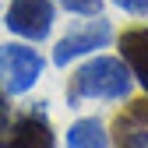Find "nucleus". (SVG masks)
Returning a JSON list of instances; mask_svg holds the SVG:
<instances>
[{
  "label": "nucleus",
  "instance_id": "nucleus-2",
  "mask_svg": "<svg viewBox=\"0 0 148 148\" xmlns=\"http://www.w3.org/2000/svg\"><path fill=\"white\" fill-rule=\"evenodd\" d=\"M42 74V57L25 42H4L0 46V88L7 95L28 92Z\"/></svg>",
  "mask_w": 148,
  "mask_h": 148
},
{
  "label": "nucleus",
  "instance_id": "nucleus-1",
  "mask_svg": "<svg viewBox=\"0 0 148 148\" xmlns=\"http://www.w3.org/2000/svg\"><path fill=\"white\" fill-rule=\"evenodd\" d=\"M131 92V71L116 57H92L71 74L67 99H127Z\"/></svg>",
  "mask_w": 148,
  "mask_h": 148
},
{
  "label": "nucleus",
  "instance_id": "nucleus-7",
  "mask_svg": "<svg viewBox=\"0 0 148 148\" xmlns=\"http://www.w3.org/2000/svg\"><path fill=\"white\" fill-rule=\"evenodd\" d=\"M120 60L127 64V71L138 78V85L145 88V95H148V25H131V28H123L120 32Z\"/></svg>",
  "mask_w": 148,
  "mask_h": 148
},
{
  "label": "nucleus",
  "instance_id": "nucleus-3",
  "mask_svg": "<svg viewBox=\"0 0 148 148\" xmlns=\"http://www.w3.org/2000/svg\"><path fill=\"white\" fill-rule=\"evenodd\" d=\"M0 148H57V134L46 120L42 109H25V113H14Z\"/></svg>",
  "mask_w": 148,
  "mask_h": 148
},
{
  "label": "nucleus",
  "instance_id": "nucleus-11",
  "mask_svg": "<svg viewBox=\"0 0 148 148\" xmlns=\"http://www.w3.org/2000/svg\"><path fill=\"white\" fill-rule=\"evenodd\" d=\"M116 7H123V11H131V14H145L148 11V0H113Z\"/></svg>",
  "mask_w": 148,
  "mask_h": 148
},
{
  "label": "nucleus",
  "instance_id": "nucleus-4",
  "mask_svg": "<svg viewBox=\"0 0 148 148\" xmlns=\"http://www.w3.org/2000/svg\"><path fill=\"white\" fill-rule=\"evenodd\" d=\"M4 25L28 42L46 39L53 28V0H11Z\"/></svg>",
  "mask_w": 148,
  "mask_h": 148
},
{
  "label": "nucleus",
  "instance_id": "nucleus-10",
  "mask_svg": "<svg viewBox=\"0 0 148 148\" xmlns=\"http://www.w3.org/2000/svg\"><path fill=\"white\" fill-rule=\"evenodd\" d=\"M11 106H7V92L0 88V138H4V131H7V123H11Z\"/></svg>",
  "mask_w": 148,
  "mask_h": 148
},
{
  "label": "nucleus",
  "instance_id": "nucleus-8",
  "mask_svg": "<svg viewBox=\"0 0 148 148\" xmlns=\"http://www.w3.org/2000/svg\"><path fill=\"white\" fill-rule=\"evenodd\" d=\"M106 145H109V134L102 131V123L95 116L74 120L67 131V148H106Z\"/></svg>",
  "mask_w": 148,
  "mask_h": 148
},
{
  "label": "nucleus",
  "instance_id": "nucleus-6",
  "mask_svg": "<svg viewBox=\"0 0 148 148\" xmlns=\"http://www.w3.org/2000/svg\"><path fill=\"white\" fill-rule=\"evenodd\" d=\"M109 39H113L109 21H92L85 28H74V32H67L64 39L57 42V49H53V64H57V67H67V60L85 57V53H92V49H102Z\"/></svg>",
  "mask_w": 148,
  "mask_h": 148
},
{
  "label": "nucleus",
  "instance_id": "nucleus-5",
  "mask_svg": "<svg viewBox=\"0 0 148 148\" xmlns=\"http://www.w3.org/2000/svg\"><path fill=\"white\" fill-rule=\"evenodd\" d=\"M113 148H148V95L131 99L109 127Z\"/></svg>",
  "mask_w": 148,
  "mask_h": 148
},
{
  "label": "nucleus",
  "instance_id": "nucleus-9",
  "mask_svg": "<svg viewBox=\"0 0 148 148\" xmlns=\"http://www.w3.org/2000/svg\"><path fill=\"white\" fill-rule=\"evenodd\" d=\"M57 4L74 11V14H99L102 11V0H57Z\"/></svg>",
  "mask_w": 148,
  "mask_h": 148
}]
</instances>
